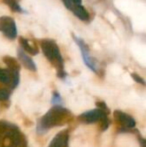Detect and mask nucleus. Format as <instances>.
I'll use <instances>...</instances> for the list:
<instances>
[{
	"label": "nucleus",
	"instance_id": "f257e3e1",
	"mask_svg": "<svg viewBox=\"0 0 146 147\" xmlns=\"http://www.w3.org/2000/svg\"><path fill=\"white\" fill-rule=\"evenodd\" d=\"M41 48L44 53L45 57L51 62H57V63H62V57L60 54L57 44L52 40H45L41 41Z\"/></svg>",
	"mask_w": 146,
	"mask_h": 147
},
{
	"label": "nucleus",
	"instance_id": "9b49d317",
	"mask_svg": "<svg viewBox=\"0 0 146 147\" xmlns=\"http://www.w3.org/2000/svg\"><path fill=\"white\" fill-rule=\"evenodd\" d=\"M8 97V92L5 89H0V100L6 99Z\"/></svg>",
	"mask_w": 146,
	"mask_h": 147
},
{
	"label": "nucleus",
	"instance_id": "39448f33",
	"mask_svg": "<svg viewBox=\"0 0 146 147\" xmlns=\"http://www.w3.org/2000/svg\"><path fill=\"white\" fill-rule=\"evenodd\" d=\"M20 44H21V49L26 53H30L32 55H36L38 53V50L27 40L26 38L21 37L20 38Z\"/></svg>",
	"mask_w": 146,
	"mask_h": 147
},
{
	"label": "nucleus",
	"instance_id": "9d476101",
	"mask_svg": "<svg viewBox=\"0 0 146 147\" xmlns=\"http://www.w3.org/2000/svg\"><path fill=\"white\" fill-rule=\"evenodd\" d=\"M69 147H92L85 141H80L78 139H71L69 142Z\"/></svg>",
	"mask_w": 146,
	"mask_h": 147
},
{
	"label": "nucleus",
	"instance_id": "20e7f679",
	"mask_svg": "<svg viewBox=\"0 0 146 147\" xmlns=\"http://www.w3.org/2000/svg\"><path fill=\"white\" fill-rule=\"evenodd\" d=\"M17 54H18V58L20 61L25 65V67H27L30 70H36V65L34 63V61L32 60L31 57L28 56V54L26 52H24L21 48H19L17 50Z\"/></svg>",
	"mask_w": 146,
	"mask_h": 147
},
{
	"label": "nucleus",
	"instance_id": "423d86ee",
	"mask_svg": "<svg viewBox=\"0 0 146 147\" xmlns=\"http://www.w3.org/2000/svg\"><path fill=\"white\" fill-rule=\"evenodd\" d=\"M100 116H101V113H100V111H97V110L90 111V112L84 113V115H83V117L85 118L88 122L95 121V120H97Z\"/></svg>",
	"mask_w": 146,
	"mask_h": 147
},
{
	"label": "nucleus",
	"instance_id": "1a4fd4ad",
	"mask_svg": "<svg viewBox=\"0 0 146 147\" xmlns=\"http://www.w3.org/2000/svg\"><path fill=\"white\" fill-rule=\"evenodd\" d=\"M120 120L122 121L123 124H125V125L127 126V127H132V126H134V124H135L134 120H133L130 116L124 114V113H120Z\"/></svg>",
	"mask_w": 146,
	"mask_h": 147
},
{
	"label": "nucleus",
	"instance_id": "f03ea898",
	"mask_svg": "<svg viewBox=\"0 0 146 147\" xmlns=\"http://www.w3.org/2000/svg\"><path fill=\"white\" fill-rule=\"evenodd\" d=\"M0 32L11 40L17 37V27L13 18L9 16H2L0 18Z\"/></svg>",
	"mask_w": 146,
	"mask_h": 147
},
{
	"label": "nucleus",
	"instance_id": "0eeeda50",
	"mask_svg": "<svg viewBox=\"0 0 146 147\" xmlns=\"http://www.w3.org/2000/svg\"><path fill=\"white\" fill-rule=\"evenodd\" d=\"M4 3H6L8 6H9L10 9H12L15 12H23L24 10L21 8V6L17 3L16 0H3Z\"/></svg>",
	"mask_w": 146,
	"mask_h": 147
},
{
	"label": "nucleus",
	"instance_id": "6e6552de",
	"mask_svg": "<svg viewBox=\"0 0 146 147\" xmlns=\"http://www.w3.org/2000/svg\"><path fill=\"white\" fill-rule=\"evenodd\" d=\"M62 1H63V3H64L65 7L72 11L75 7L81 5L82 0H62Z\"/></svg>",
	"mask_w": 146,
	"mask_h": 147
},
{
	"label": "nucleus",
	"instance_id": "7ed1b4c3",
	"mask_svg": "<svg viewBox=\"0 0 146 147\" xmlns=\"http://www.w3.org/2000/svg\"><path fill=\"white\" fill-rule=\"evenodd\" d=\"M73 40L76 42V44L78 45L80 49V52H81V56H82V59H83L84 63L85 65L87 66L89 69H91L92 71H96V67H95V63H94L93 59L92 57L90 56V53H89V48L88 46L86 45V43L84 42V40H82L81 38L79 37L75 36L73 35Z\"/></svg>",
	"mask_w": 146,
	"mask_h": 147
}]
</instances>
